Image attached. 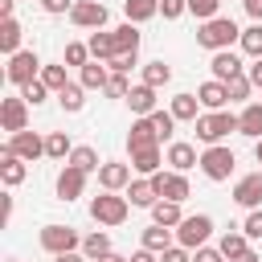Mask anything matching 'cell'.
<instances>
[{"instance_id":"23","label":"cell","mask_w":262,"mask_h":262,"mask_svg":"<svg viewBox=\"0 0 262 262\" xmlns=\"http://www.w3.org/2000/svg\"><path fill=\"white\" fill-rule=\"evenodd\" d=\"M168 111H172L176 123H196V119H201V98H196V94H176V98L168 102Z\"/></svg>"},{"instance_id":"39","label":"cell","mask_w":262,"mask_h":262,"mask_svg":"<svg viewBox=\"0 0 262 262\" xmlns=\"http://www.w3.org/2000/svg\"><path fill=\"white\" fill-rule=\"evenodd\" d=\"M41 82H45L53 94H57V90H66V86H70V78H66V61H53V66H45V70H41Z\"/></svg>"},{"instance_id":"21","label":"cell","mask_w":262,"mask_h":262,"mask_svg":"<svg viewBox=\"0 0 262 262\" xmlns=\"http://www.w3.org/2000/svg\"><path fill=\"white\" fill-rule=\"evenodd\" d=\"M172 242H176V229H168V225H147L143 229V237H139V246L143 250H151V254H164V250H172Z\"/></svg>"},{"instance_id":"38","label":"cell","mask_w":262,"mask_h":262,"mask_svg":"<svg viewBox=\"0 0 262 262\" xmlns=\"http://www.w3.org/2000/svg\"><path fill=\"white\" fill-rule=\"evenodd\" d=\"M237 45H242V53H246V57H254V61H258V57H262V25L242 29V41H237Z\"/></svg>"},{"instance_id":"36","label":"cell","mask_w":262,"mask_h":262,"mask_svg":"<svg viewBox=\"0 0 262 262\" xmlns=\"http://www.w3.org/2000/svg\"><path fill=\"white\" fill-rule=\"evenodd\" d=\"M82 254H86L90 262H98V258H106V254H111V237H106L102 229H94V233H86V237H82Z\"/></svg>"},{"instance_id":"24","label":"cell","mask_w":262,"mask_h":262,"mask_svg":"<svg viewBox=\"0 0 262 262\" xmlns=\"http://www.w3.org/2000/svg\"><path fill=\"white\" fill-rule=\"evenodd\" d=\"M127 201H131V209H151V205L160 201V192L151 188V180H147V176H139V180H131V184H127Z\"/></svg>"},{"instance_id":"4","label":"cell","mask_w":262,"mask_h":262,"mask_svg":"<svg viewBox=\"0 0 262 262\" xmlns=\"http://www.w3.org/2000/svg\"><path fill=\"white\" fill-rule=\"evenodd\" d=\"M127 213H131V201L119 196V192H102V196L90 201V217H94L98 225H123Z\"/></svg>"},{"instance_id":"3","label":"cell","mask_w":262,"mask_h":262,"mask_svg":"<svg viewBox=\"0 0 262 262\" xmlns=\"http://www.w3.org/2000/svg\"><path fill=\"white\" fill-rule=\"evenodd\" d=\"M233 164H237V156H233L225 143H213V147H205V151H201V172H205L213 184L229 180V176H233Z\"/></svg>"},{"instance_id":"1","label":"cell","mask_w":262,"mask_h":262,"mask_svg":"<svg viewBox=\"0 0 262 262\" xmlns=\"http://www.w3.org/2000/svg\"><path fill=\"white\" fill-rule=\"evenodd\" d=\"M233 41H242V29L229 20V16H213L196 29V45L209 49V53H221V49H233Z\"/></svg>"},{"instance_id":"33","label":"cell","mask_w":262,"mask_h":262,"mask_svg":"<svg viewBox=\"0 0 262 262\" xmlns=\"http://www.w3.org/2000/svg\"><path fill=\"white\" fill-rule=\"evenodd\" d=\"M57 102H61V111L78 115V111L86 106V86H82V82H70L66 90H57Z\"/></svg>"},{"instance_id":"22","label":"cell","mask_w":262,"mask_h":262,"mask_svg":"<svg viewBox=\"0 0 262 262\" xmlns=\"http://www.w3.org/2000/svg\"><path fill=\"white\" fill-rule=\"evenodd\" d=\"M237 135H246V139H262V102H246L242 106V115H237Z\"/></svg>"},{"instance_id":"28","label":"cell","mask_w":262,"mask_h":262,"mask_svg":"<svg viewBox=\"0 0 262 262\" xmlns=\"http://www.w3.org/2000/svg\"><path fill=\"white\" fill-rule=\"evenodd\" d=\"M20 37H25V29H20V20L16 16H8V20H0V49L12 57V53H20Z\"/></svg>"},{"instance_id":"57","label":"cell","mask_w":262,"mask_h":262,"mask_svg":"<svg viewBox=\"0 0 262 262\" xmlns=\"http://www.w3.org/2000/svg\"><path fill=\"white\" fill-rule=\"evenodd\" d=\"M237 262H262V258H258V250H246V254H242Z\"/></svg>"},{"instance_id":"35","label":"cell","mask_w":262,"mask_h":262,"mask_svg":"<svg viewBox=\"0 0 262 262\" xmlns=\"http://www.w3.org/2000/svg\"><path fill=\"white\" fill-rule=\"evenodd\" d=\"M66 164H74V168H78V172H86V176L102 168V160H98V151H94V147H86V143H82V147H74Z\"/></svg>"},{"instance_id":"17","label":"cell","mask_w":262,"mask_h":262,"mask_svg":"<svg viewBox=\"0 0 262 262\" xmlns=\"http://www.w3.org/2000/svg\"><path fill=\"white\" fill-rule=\"evenodd\" d=\"M25 176H29L25 160H20V156H16V151H12L8 143H4V147H0V180H4L8 188H16V184H20Z\"/></svg>"},{"instance_id":"54","label":"cell","mask_w":262,"mask_h":262,"mask_svg":"<svg viewBox=\"0 0 262 262\" xmlns=\"http://www.w3.org/2000/svg\"><path fill=\"white\" fill-rule=\"evenodd\" d=\"M127 262H160V254H151V250H143V246H139V250L127 258Z\"/></svg>"},{"instance_id":"41","label":"cell","mask_w":262,"mask_h":262,"mask_svg":"<svg viewBox=\"0 0 262 262\" xmlns=\"http://www.w3.org/2000/svg\"><path fill=\"white\" fill-rule=\"evenodd\" d=\"M225 90H229V102H250L254 82H250L246 74H237V78H229V82H225Z\"/></svg>"},{"instance_id":"5","label":"cell","mask_w":262,"mask_h":262,"mask_svg":"<svg viewBox=\"0 0 262 262\" xmlns=\"http://www.w3.org/2000/svg\"><path fill=\"white\" fill-rule=\"evenodd\" d=\"M37 237H41V250L53 254V258H57V254H74V250H82V237H78L74 225H57V221H53V225H45Z\"/></svg>"},{"instance_id":"51","label":"cell","mask_w":262,"mask_h":262,"mask_svg":"<svg viewBox=\"0 0 262 262\" xmlns=\"http://www.w3.org/2000/svg\"><path fill=\"white\" fill-rule=\"evenodd\" d=\"M192 262H225V254L213 246H201V250H192Z\"/></svg>"},{"instance_id":"53","label":"cell","mask_w":262,"mask_h":262,"mask_svg":"<svg viewBox=\"0 0 262 262\" xmlns=\"http://www.w3.org/2000/svg\"><path fill=\"white\" fill-rule=\"evenodd\" d=\"M246 4V12L254 16V25H262V0H242Z\"/></svg>"},{"instance_id":"34","label":"cell","mask_w":262,"mask_h":262,"mask_svg":"<svg viewBox=\"0 0 262 262\" xmlns=\"http://www.w3.org/2000/svg\"><path fill=\"white\" fill-rule=\"evenodd\" d=\"M70 151H74V143H70L66 131H49V135H45V156H49V160H61V164H66Z\"/></svg>"},{"instance_id":"58","label":"cell","mask_w":262,"mask_h":262,"mask_svg":"<svg viewBox=\"0 0 262 262\" xmlns=\"http://www.w3.org/2000/svg\"><path fill=\"white\" fill-rule=\"evenodd\" d=\"M98 262H127V258H119V254H106V258H98Z\"/></svg>"},{"instance_id":"32","label":"cell","mask_w":262,"mask_h":262,"mask_svg":"<svg viewBox=\"0 0 262 262\" xmlns=\"http://www.w3.org/2000/svg\"><path fill=\"white\" fill-rule=\"evenodd\" d=\"M151 221H156V225L176 229V225L184 221V213H180V205H176V201H156V205H151Z\"/></svg>"},{"instance_id":"16","label":"cell","mask_w":262,"mask_h":262,"mask_svg":"<svg viewBox=\"0 0 262 262\" xmlns=\"http://www.w3.org/2000/svg\"><path fill=\"white\" fill-rule=\"evenodd\" d=\"M147 147H160V135H156L151 119H135L127 131V151H147Z\"/></svg>"},{"instance_id":"9","label":"cell","mask_w":262,"mask_h":262,"mask_svg":"<svg viewBox=\"0 0 262 262\" xmlns=\"http://www.w3.org/2000/svg\"><path fill=\"white\" fill-rule=\"evenodd\" d=\"M0 127H4L8 135L29 131V102H25L20 94H12V98H4V102H0Z\"/></svg>"},{"instance_id":"49","label":"cell","mask_w":262,"mask_h":262,"mask_svg":"<svg viewBox=\"0 0 262 262\" xmlns=\"http://www.w3.org/2000/svg\"><path fill=\"white\" fill-rule=\"evenodd\" d=\"M37 4H41V8L49 12V16H70L78 0H37Z\"/></svg>"},{"instance_id":"52","label":"cell","mask_w":262,"mask_h":262,"mask_svg":"<svg viewBox=\"0 0 262 262\" xmlns=\"http://www.w3.org/2000/svg\"><path fill=\"white\" fill-rule=\"evenodd\" d=\"M246 78H250V82H254V90H262V57H258V61H250V66H246Z\"/></svg>"},{"instance_id":"12","label":"cell","mask_w":262,"mask_h":262,"mask_svg":"<svg viewBox=\"0 0 262 262\" xmlns=\"http://www.w3.org/2000/svg\"><path fill=\"white\" fill-rule=\"evenodd\" d=\"M8 147H12L25 164H33V160L45 156V139H41L37 131H16V135H8Z\"/></svg>"},{"instance_id":"44","label":"cell","mask_w":262,"mask_h":262,"mask_svg":"<svg viewBox=\"0 0 262 262\" xmlns=\"http://www.w3.org/2000/svg\"><path fill=\"white\" fill-rule=\"evenodd\" d=\"M217 8H221V0H188V12L205 25V20H213L217 16Z\"/></svg>"},{"instance_id":"31","label":"cell","mask_w":262,"mask_h":262,"mask_svg":"<svg viewBox=\"0 0 262 262\" xmlns=\"http://www.w3.org/2000/svg\"><path fill=\"white\" fill-rule=\"evenodd\" d=\"M123 12L131 25H143V20L160 16V0H123Z\"/></svg>"},{"instance_id":"8","label":"cell","mask_w":262,"mask_h":262,"mask_svg":"<svg viewBox=\"0 0 262 262\" xmlns=\"http://www.w3.org/2000/svg\"><path fill=\"white\" fill-rule=\"evenodd\" d=\"M147 180H151V188L160 192V201H176V205H184V201L192 196L184 172H156V176H147Z\"/></svg>"},{"instance_id":"7","label":"cell","mask_w":262,"mask_h":262,"mask_svg":"<svg viewBox=\"0 0 262 262\" xmlns=\"http://www.w3.org/2000/svg\"><path fill=\"white\" fill-rule=\"evenodd\" d=\"M209 233H213V217H209V213H192V217H184V221L176 225V246L201 250V246L209 242Z\"/></svg>"},{"instance_id":"45","label":"cell","mask_w":262,"mask_h":262,"mask_svg":"<svg viewBox=\"0 0 262 262\" xmlns=\"http://www.w3.org/2000/svg\"><path fill=\"white\" fill-rule=\"evenodd\" d=\"M106 66H111V74H131V70L139 66V53H115Z\"/></svg>"},{"instance_id":"47","label":"cell","mask_w":262,"mask_h":262,"mask_svg":"<svg viewBox=\"0 0 262 262\" xmlns=\"http://www.w3.org/2000/svg\"><path fill=\"white\" fill-rule=\"evenodd\" d=\"M188 12V0H160V16L164 20H176V16H184Z\"/></svg>"},{"instance_id":"56","label":"cell","mask_w":262,"mask_h":262,"mask_svg":"<svg viewBox=\"0 0 262 262\" xmlns=\"http://www.w3.org/2000/svg\"><path fill=\"white\" fill-rule=\"evenodd\" d=\"M12 12H16V0H0V16H4V20H8V16H12Z\"/></svg>"},{"instance_id":"13","label":"cell","mask_w":262,"mask_h":262,"mask_svg":"<svg viewBox=\"0 0 262 262\" xmlns=\"http://www.w3.org/2000/svg\"><path fill=\"white\" fill-rule=\"evenodd\" d=\"M164 164H172V172H188V168H201V156H196V147H192V143L172 139V143H168V151H164Z\"/></svg>"},{"instance_id":"55","label":"cell","mask_w":262,"mask_h":262,"mask_svg":"<svg viewBox=\"0 0 262 262\" xmlns=\"http://www.w3.org/2000/svg\"><path fill=\"white\" fill-rule=\"evenodd\" d=\"M53 262H90V258H86V254H82V250H74V254H57V258H53Z\"/></svg>"},{"instance_id":"37","label":"cell","mask_w":262,"mask_h":262,"mask_svg":"<svg viewBox=\"0 0 262 262\" xmlns=\"http://www.w3.org/2000/svg\"><path fill=\"white\" fill-rule=\"evenodd\" d=\"M168 82H172V66H168V61H147V66H143V86H156V90H160V86H168Z\"/></svg>"},{"instance_id":"48","label":"cell","mask_w":262,"mask_h":262,"mask_svg":"<svg viewBox=\"0 0 262 262\" xmlns=\"http://www.w3.org/2000/svg\"><path fill=\"white\" fill-rule=\"evenodd\" d=\"M242 233H246L250 242H258V237H262V209H250V217H246Z\"/></svg>"},{"instance_id":"25","label":"cell","mask_w":262,"mask_h":262,"mask_svg":"<svg viewBox=\"0 0 262 262\" xmlns=\"http://www.w3.org/2000/svg\"><path fill=\"white\" fill-rule=\"evenodd\" d=\"M78 82H82L86 90H106V82H111V66H106V61H90V66L78 70Z\"/></svg>"},{"instance_id":"59","label":"cell","mask_w":262,"mask_h":262,"mask_svg":"<svg viewBox=\"0 0 262 262\" xmlns=\"http://www.w3.org/2000/svg\"><path fill=\"white\" fill-rule=\"evenodd\" d=\"M254 160H258V164H262V139H258V143H254Z\"/></svg>"},{"instance_id":"20","label":"cell","mask_w":262,"mask_h":262,"mask_svg":"<svg viewBox=\"0 0 262 262\" xmlns=\"http://www.w3.org/2000/svg\"><path fill=\"white\" fill-rule=\"evenodd\" d=\"M127 106H131V115H135V119H147L151 111H160V106H156V86H143V82H139V86H131Z\"/></svg>"},{"instance_id":"43","label":"cell","mask_w":262,"mask_h":262,"mask_svg":"<svg viewBox=\"0 0 262 262\" xmlns=\"http://www.w3.org/2000/svg\"><path fill=\"white\" fill-rule=\"evenodd\" d=\"M49 94H53V90H49V86H45L41 78H37V82H29V86H20V98H25L29 106H41V102H45Z\"/></svg>"},{"instance_id":"15","label":"cell","mask_w":262,"mask_h":262,"mask_svg":"<svg viewBox=\"0 0 262 262\" xmlns=\"http://www.w3.org/2000/svg\"><path fill=\"white\" fill-rule=\"evenodd\" d=\"M86 192V172H78L74 164H66L57 172V201H78Z\"/></svg>"},{"instance_id":"2","label":"cell","mask_w":262,"mask_h":262,"mask_svg":"<svg viewBox=\"0 0 262 262\" xmlns=\"http://www.w3.org/2000/svg\"><path fill=\"white\" fill-rule=\"evenodd\" d=\"M229 131H237V115H229V111H205V115L196 119V139H201L205 147L221 143Z\"/></svg>"},{"instance_id":"46","label":"cell","mask_w":262,"mask_h":262,"mask_svg":"<svg viewBox=\"0 0 262 262\" xmlns=\"http://www.w3.org/2000/svg\"><path fill=\"white\" fill-rule=\"evenodd\" d=\"M102 94H111V98H127V94H131L127 74H111V82H106V90H102Z\"/></svg>"},{"instance_id":"42","label":"cell","mask_w":262,"mask_h":262,"mask_svg":"<svg viewBox=\"0 0 262 262\" xmlns=\"http://www.w3.org/2000/svg\"><path fill=\"white\" fill-rule=\"evenodd\" d=\"M147 119H151V127H156V135H160V143H164V139H172V131H176L172 111H151Z\"/></svg>"},{"instance_id":"19","label":"cell","mask_w":262,"mask_h":262,"mask_svg":"<svg viewBox=\"0 0 262 262\" xmlns=\"http://www.w3.org/2000/svg\"><path fill=\"white\" fill-rule=\"evenodd\" d=\"M196 98H201V106H205V111H225L229 90H225V82L209 78V82H201V86H196Z\"/></svg>"},{"instance_id":"40","label":"cell","mask_w":262,"mask_h":262,"mask_svg":"<svg viewBox=\"0 0 262 262\" xmlns=\"http://www.w3.org/2000/svg\"><path fill=\"white\" fill-rule=\"evenodd\" d=\"M61 61H66V66H78V70H82V66H90L94 57H90V45H86V41H70V45H66V57H61Z\"/></svg>"},{"instance_id":"50","label":"cell","mask_w":262,"mask_h":262,"mask_svg":"<svg viewBox=\"0 0 262 262\" xmlns=\"http://www.w3.org/2000/svg\"><path fill=\"white\" fill-rule=\"evenodd\" d=\"M160 262H192V250L172 246V250H164V254H160Z\"/></svg>"},{"instance_id":"26","label":"cell","mask_w":262,"mask_h":262,"mask_svg":"<svg viewBox=\"0 0 262 262\" xmlns=\"http://www.w3.org/2000/svg\"><path fill=\"white\" fill-rule=\"evenodd\" d=\"M90 57L94 61H111L115 53H119V45H115V33H106V29H98V33H90Z\"/></svg>"},{"instance_id":"29","label":"cell","mask_w":262,"mask_h":262,"mask_svg":"<svg viewBox=\"0 0 262 262\" xmlns=\"http://www.w3.org/2000/svg\"><path fill=\"white\" fill-rule=\"evenodd\" d=\"M111 33H115V45H119V53H139V41H143L139 25L123 20V25H119V29H111Z\"/></svg>"},{"instance_id":"10","label":"cell","mask_w":262,"mask_h":262,"mask_svg":"<svg viewBox=\"0 0 262 262\" xmlns=\"http://www.w3.org/2000/svg\"><path fill=\"white\" fill-rule=\"evenodd\" d=\"M70 20H74V29H102L106 25V4L102 0H78L74 4V12H70Z\"/></svg>"},{"instance_id":"18","label":"cell","mask_w":262,"mask_h":262,"mask_svg":"<svg viewBox=\"0 0 262 262\" xmlns=\"http://www.w3.org/2000/svg\"><path fill=\"white\" fill-rule=\"evenodd\" d=\"M209 70H213V78H217V82H229V78H237V74H246V66H242V57H237L233 49H221V53H213V61H209Z\"/></svg>"},{"instance_id":"11","label":"cell","mask_w":262,"mask_h":262,"mask_svg":"<svg viewBox=\"0 0 262 262\" xmlns=\"http://www.w3.org/2000/svg\"><path fill=\"white\" fill-rule=\"evenodd\" d=\"M131 164H123V160H102V168H98V184H102V192H123L127 184H131Z\"/></svg>"},{"instance_id":"6","label":"cell","mask_w":262,"mask_h":262,"mask_svg":"<svg viewBox=\"0 0 262 262\" xmlns=\"http://www.w3.org/2000/svg\"><path fill=\"white\" fill-rule=\"evenodd\" d=\"M41 57L33 53V49H20V53H12L8 57V66H4V78L12 82V86H29V82H37L41 78Z\"/></svg>"},{"instance_id":"30","label":"cell","mask_w":262,"mask_h":262,"mask_svg":"<svg viewBox=\"0 0 262 262\" xmlns=\"http://www.w3.org/2000/svg\"><path fill=\"white\" fill-rule=\"evenodd\" d=\"M160 164H164V151H160V147H147V151H131V168H135L139 176H156V172H160Z\"/></svg>"},{"instance_id":"14","label":"cell","mask_w":262,"mask_h":262,"mask_svg":"<svg viewBox=\"0 0 262 262\" xmlns=\"http://www.w3.org/2000/svg\"><path fill=\"white\" fill-rule=\"evenodd\" d=\"M233 201L242 209H262V172H250L233 184Z\"/></svg>"},{"instance_id":"27","label":"cell","mask_w":262,"mask_h":262,"mask_svg":"<svg viewBox=\"0 0 262 262\" xmlns=\"http://www.w3.org/2000/svg\"><path fill=\"white\" fill-rule=\"evenodd\" d=\"M217 250L225 254V262H237L246 250H250V237L242 233V229H229V233H221V242H217Z\"/></svg>"}]
</instances>
